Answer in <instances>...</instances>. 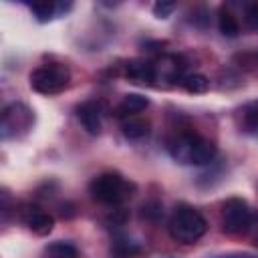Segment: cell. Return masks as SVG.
<instances>
[{
	"instance_id": "obj_1",
	"label": "cell",
	"mask_w": 258,
	"mask_h": 258,
	"mask_svg": "<svg viewBox=\"0 0 258 258\" xmlns=\"http://www.w3.org/2000/svg\"><path fill=\"white\" fill-rule=\"evenodd\" d=\"M169 157L179 165H208L216 159V145L196 131H179L167 141Z\"/></svg>"
},
{
	"instance_id": "obj_2",
	"label": "cell",
	"mask_w": 258,
	"mask_h": 258,
	"mask_svg": "<svg viewBox=\"0 0 258 258\" xmlns=\"http://www.w3.org/2000/svg\"><path fill=\"white\" fill-rule=\"evenodd\" d=\"M167 230H169V236L175 240V242H181V244H194L198 242L206 230H208V222L206 218L189 204H177L169 216V222H167Z\"/></svg>"
},
{
	"instance_id": "obj_3",
	"label": "cell",
	"mask_w": 258,
	"mask_h": 258,
	"mask_svg": "<svg viewBox=\"0 0 258 258\" xmlns=\"http://www.w3.org/2000/svg\"><path fill=\"white\" fill-rule=\"evenodd\" d=\"M135 191V185L117 171H105L91 179L89 194L95 202L105 206H119L127 202Z\"/></svg>"
},
{
	"instance_id": "obj_4",
	"label": "cell",
	"mask_w": 258,
	"mask_h": 258,
	"mask_svg": "<svg viewBox=\"0 0 258 258\" xmlns=\"http://www.w3.org/2000/svg\"><path fill=\"white\" fill-rule=\"evenodd\" d=\"M71 85V71L62 62H44L30 73V87L40 95H58Z\"/></svg>"
},
{
	"instance_id": "obj_5",
	"label": "cell",
	"mask_w": 258,
	"mask_h": 258,
	"mask_svg": "<svg viewBox=\"0 0 258 258\" xmlns=\"http://www.w3.org/2000/svg\"><path fill=\"white\" fill-rule=\"evenodd\" d=\"M34 127V111L20 103H8L2 109V117H0V137L2 141H10V139H22L24 135L30 133V129Z\"/></svg>"
},
{
	"instance_id": "obj_6",
	"label": "cell",
	"mask_w": 258,
	"mask_h": 258,
	"mask_svg": "<svg viewBox=\"0 0 258 258\" xmlns=\"http://www.w3.org/2000/svg\"><path fill=\"white\" fill-rule=\"evenodd\" d=\"M250 222H252V212L242 198H228L222 204V210H220L222 232L230 236H242L248 232Z\"/></svg>"
},
{
	"instance_id": "obj_7",
	"label": "cell",
	"mask_w": 258,
	"mask_h": 258,
	"mask_svg": "<svg viewBox=\"0 0 258 258\" xmlns=\"http://www.w3.org/2000/svg\"><path fill=\"white\" fill-rule=\"evenodd\" d=\"M16 214H18V220L30 232H34L36 236H48L52 232L54 218L48 212H44L42 208H38V206H34V204H22V206H18Z\"/></svg>"
},
{
	"instance_id": "obj_8",
	"label": "cell",
	"mask_w": 258,
	"mask_h": 258,
	"mask_svg": "<svg viewBox=\"0 0 258 258\" xmlns=\"http://www.w3.org/2000/svg\"><path fill=\"white\" fill-rule=\"evenodd\" d=\"M153 67H155V83H163V85L181 83V79L187 75L183 60L179 56H173V54H165V56L155 58Z\"/></svg>"
},
{
	"instance_id": "obj_9",
	"label": "cell",
	"mask_w": 258,
	"mask_h": 258,
	"mask_svg": "<svg viewBox=\"0 0 258 258\" xmlns=\"http://www.w3.org/2000/svg\"><path fill=\"white\" fill-rule=\"evenodd\" d=\"M103 117H105V107L97 99L83 101L77 107V119L83 125V129L91 135H99L103 129Z\"/></svg>"
},
{
	"instance_id": "obj_10",
	"label": "cell",
	"mask_w": 258,
	"mask_h": 258,
	"mask_svg": "<svg viewBox=\"0 0 258 258\" xmlns=\"http://www.w3.org/2000/svg\"><path fill=\"white\" fill-rule=\"evenodd\" d=\"M125 77L137 85H155V67L153 60L133 58L125 64Z\"/></svg>"
},
{
	"instance_id": "obj_11",
	"label": "cell",
	"mask_w": 258,
	"mask_h": 258,
	"mask_svg": "<svg viewBox=\"0 0 258 258\" xmlns=\"http://www.w3.org/2000/svg\"><path fill=\"white\" fill-rule=\"evenodd\" d=\"M234 123L240 133L256 137L258 135V101L238 107L234 113Z\"/></svg>"
},
{
	"instance_id": "obj_12",
	"label": "cell",
	"mask_w": 258,
	"mask_h": 258,
	"mask_svg": "<svg viewBox=\"0 0 258 258\" xmlns=\"http://www.w3.org/2000/svg\"><path fill=\"white\" fill-rule=\"evenodd\" d=\"M73 8L71 2H54V0H36L30 4V12L38 22H48L58 16H64Z\"/></svg>"
},
{
	"instance_id": "obj_13",
	"label": "cell",
	"mask_w": 258,
	"mask_h": 258,
	"mask_svg": "<svg viewBox=\"0 0 258 258\" xmlns=\"http://www.w3.org/2000/svg\"><path fill=\"white\" fill-rule=\"evenodd\" d=\"M147 105H149L147 97H143V95H137V93H129V95H125V97L121 99V103L117 105V109H115V115H117L119 119L137 117V113L145 111V109H147Z\"/></svg>"
},
{
	"instance_id": "obj_14",
	"label": "cell",
	"mask_w": 258,
	"mask_h": 258,
	"mask_svg": "<svg viewBox=\"0 0 258 258\" xmlns=\"http://www.w3.org/2000/svg\"><path fill=\"white\" fill-rule=\"evenodd\" d=\"M121 133L129 141H141L149 135V123L141 117H127L121 119Z\"/></svg>"
},
{
	"instance_id": "obj_15",
	"label": "cell",
	"mask_w": 258,
	"mask_h": 258,
	"mask_svg": "<svg viewBox=\"0 0 258 258\" xmlns=\"http://www.w3.org/2000/svg\"><path fill=\"white\" fill-rule=\"evenodd\" d=\"M42 258H79V250H77V246L71 244V242L56 240V242H50V244L44 248Z\"/></svg>"
},
{
	"instance_id": "obj_16",
	"label": "cell",
	"mask_w": 258,
	"mask_h": 258,
	"mask_svg": "<svg viewBox=\"0 0 258 258\" xmlns=\"http://www.w3.org/2000/svg\"><path fill=\"white\" fill-rule=\"evenodd\" d=\"M218 26H220V32H222L224 36H228V38H236V36L240 34V24H238L236 16H234L230 10H226V8L220 10Z\"/></svg>"
},
{
	"instance_id": "obj_17",
	"label": "cell",
	"mask_w": 258,
	"mask_h": 258,
	"mask_svg": "<svg viewBox=\"0 0 258 258\" xmlns=\"http://www.w3.org/2000/svg\"><path fill=\"white\" fill-rule=\"evenodd\" d=\"M179 85H181L187 93H206L208 87H210V81H208L204 75H200V73H189V75H185V77L181 79Z\"/></svg>"
},
{
	"instance_id": "obj_18",
	"label": "cell",
	"mask_w": 258,
	"mask_h": 258,
	"mask_svg": "<svg viewBox=\"0 0 258 258\" xmlns=\"http://www.w3.org/2000/svg\"><path fill=\"white\" fill-rule=\"evenodd\" d=\"M173 10H175V2H165V0H161V2H155V4H153V14H155L157 18H167V16H171Z\"/></svg>"
},
{
	"instance_id": "obj_19",
	"label": "cell",
	"mask_w": 258,
	"mask_h": 258,
	"mask_svg": "<svg viewBox=\"0 0 258 258\" xmlns=\"http://www.w3.org/2000/svg\"><path fill=\"white\" fill-rule=\"evenodd\" d=\"M246 24L250 30H258V4H250L246 8Z\"/></svg>"
},
{
	"instance_id": "obj_20",
	"label": "cell",
	"mask_w": 258,
	"mask_h": 258,
	"mask_svg": "<svg viewBox=\"0 0 258 258\" xmlns=\"http://www.w3.org/2000/svg\"><path fill=\"white\" fill-rule=\"evenodd\" d=\"M246 236H248L250 242L258 248V214H252V222H250V228H248Z\"/></svg>"
},
{
	"instance_id": "obj_21",
	"label": "cell",
	"mask_w": 258,
	"mask_h": 258,
	"mask_svg": "<svg viewBox=\"0 0 258 258\" xmlns=\"http://www.w3.org/2000/svg\"><path fill=\"white\" fill-rule=\"evenodd\" d=\"M220 258H254V256H248V254H232V256H220Z\"/></svg>"
},
{
	"instance_id": "obj_22",
	"label": "cell",
	"mask_w": 258,
	"mask_h": 258,
	"mask_svg": "<svg viewBox=\"0 0 258 258\" xmlns=\"http://www.w3.org/2000/svg\"><path fill=\"white\" fill-rule=\"evenodd\" d=\"M250 58H252V64H256V69H258V52L250 54Z\"/></svg>"
}]
</instances>
